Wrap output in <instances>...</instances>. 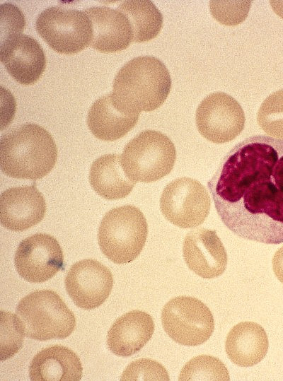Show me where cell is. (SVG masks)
I'll return each mask as SVG.
<instances>
[{"label":"cell","instance_id":"17","mask_svg":"<svg viewBox=\"0 0 283 381\" xmlns=\"http://www.w3.org/2000/svg\"><path fill=\"white\" fill-rule=\"evenodd\" d=\"M154 332L151 316L142 310H132L117 318L110 327L107 346L116 356H130L145 346Z\"/></svg>","mask_w":283,"mask_h":381},{"label":"cell","instance_id":"14","mask_svg":"<svg viewBox=\"0 0 283 381\" xmlns=\"http://www.w3.org/2000/svg\"><path fill=\"white\" fill-rule=\"evenodd\" d=\"M183 253L188 268L202 278H216L226 270L227 254L215 230H192L185 238Z\"/></svg>","mask_w":283,"mask_h":381},{"label":"cell","instance_id":"25","mask_svg":"<svg viewBox=\"0 0 283 381\" xmlns=\"http://www.w3.org/2000/svg\"><path fill=\"white\" fill-rule=\"evenodd\" d=\"M25 331L17 316L10 312L1 311V360H6L16 353L22 346Z\"/></svg>","mask_w":283,"mask_h":381},{"label":"cell","instance_id":"28","mask_svg":"<svg viewBox=\"0 0 283 381\" xmlns=\"http://www.w3.org/2000/svg\"><path fill=\"white\" fill-rule=\"evenodd\" d=\"M272 269L277 279L283 283V246L277 250L274 254Z\"/></svg>","mask_w":283,"mask_h":381},{"label":"cell","instance_id":"24","mask_svg":"<svg viewBox=\"0 0 283 381\" xmlns=\"http://www.w3.org/2000/svg\"><path fill=\"white\" fill-rule=\"evenodd\" d=\"M257 121L267 134L283 140V89L265 98L258 110Z\"/></svg>","mask_w":283,"mask_h":381},{"label":"cell","instance_id":"20","mask_svg":"<svg viewBox=\"0 0 283 381\" xmlns=\"http://www.w3.org/2000/svg\"><path fill=\"white\" fill-rule=\"evenodd\" d=\"M139 114L125 112L117 107L111 93L102 96L91 106L87 125L103 141H115L126 135L137 123Z\"/></svg>","mask_w":283,"mask_h":381},{"label":"cell","instance_id":"5","mask_svg":"<svg viewBox=\"0 0 283 381\" xmlns=\"http://www.w3.org/2000/svg\"><path fill=\"white\" fill-rule=\"evenodd\" d=\"M16 312L25 336L37 341L68 337L76 327L74 313L51 290L35 291L18 303Z\"/></svg>","mask_w":283,"mask_h":381},{"label":"cell","instance_id":"26","mask_svg":"<svg viewBox=\"0 0 283 381\" xmlns=\"http://www.w3.org/2000/svg\"><path fill=\"white\" fill-rule=\"evenodd\" d=\"M251 1H210L212 16L220 23L236 25L248 16Z\"/></svg>","mask_w":283,"mask_h":381},{"label":"cell","instance_id":"27","mask_svg":"<svg viewBox=\"0 0 283 381\" xmlns=\"http://www.w3.org/2000/svg\"><path fill=\"white\" fill-rule=\"evenodd\" d=\"M121 380H166L169 375L166 368L159 363L141 358L131 363L123 372Z\"/></svg>","mask_w":283,"mask_h":381},{"label":"cell","instance_id":"21","mask_svg":"<svg viewBox=\"0 0 283 381\" xmlns=\"http://www.w3.org/2000/svg\"><path fill=\"white\" fill-rule=\"evenodd\" d=\"M121 155L105 154L93 161L90 169L89 182L93 190L105 199L126 197L135 182L125 172Z\"/></svg>","mask_w":283,"mask_h":381},{"label":"cell","instance_id":"10","mask_svg":"<svg viewBox=\"0 0 283 381\" xmlns=\"http://www.w3.org/2000/svg\"><path fill=\"white\" fill-rule=\"evenodd\" d=\"M245 114L231 95L215 92L204 98L195 114L200 134L213 143H223L235 139L243 129Z\"/></svg>","mask_w":283,"mask_h":381},{"label":"cell","instance_id":"11","mask_svg":"<svg viewBox=\"0 0 283 381\" xmlns=\"http://www.w3.org/2000/svg\"><path fill=\"white\" fill-rule=\"evenodd\" d=\"M18 274L30 283H42L64 269V254L57 240L45 233L23 240L15 254Z\"/></svg>","mask_w":283,"mask_h":381},{"label":"cell","instance_id":"9","mask_svg":"<svg viewBox=\"0 0 283 381\" xmlns=\"http://www.w3.org/2000/svg\"><path fill=\"white\" fill-rule=\"evenodd\" d=\"M210 206V197L205 187L199 181L187 177L168 183L160 198L163 216L182 228L201 225L209 215Z\"/></svg>","mask_w":283,"mask_h":381},{"label":"cell","instance_id":"6","mask_svg":"<svg viewBox=\"0 0 283 381\" xmlns=\"http://www.w3.org/2000/svg\"><path fill=\"white\" fill-rule=\"evenodd\" d=\"M175 158V147L166 135L144 130L126 144L120 160L132 181L151 182L169 174Z\"/></svg>","mask_w":283,"mask_h":381},{"label":"cell","instance_id":"4","mask_svg":"<svg viewBox=\"0 0 283 381\" xmlns=\"http://www.w3.org/2000/svg\"><path fill=\"white\" fill-rule=\"evenodd\" d=\"M147 235L148 225L143 213L134 206L125 205L105 213L99 225L98 242L108 259L123 264L139 255Z\"/></svg>","mask_w":283,"mask_h":381},{"label":"cell","instance_id":"13","mask_svg":"<svg viewBox=\"0 0 283 381\" xmlns=\"http://www.w3.org/2000/svg\"><path fill=\"white\" fill-rule=\"evenodd\" d=\"M0 59L8 73L23 85L36 82L46 66L41 45L31 36L21 33L1 37Z\"/></svg>","mask_w":283,"mask_h":381},{"label":"cell","instance_id":"15","mask_svg":"<svg viewBox=\"0 0 283 381\" xmlns=\"http://www.w3.org/2000/svg\"><path fill=\"white\" fill-rule=\"evenodd\" d=\"M46 210L45 199L35 186L11 187L0 197L1 224L12 231H23L37 225Z\"/></svg>","mask_w":283,"mask_h":381},{"label":"cell","instance_id":"29","mask_svg":"<svg viewBox=\"0 0 283 381\" xmlns=\"http://www.w3.org/2000/svg\"><path fill=\"white\" fill-rule=\"evenodd\" d=\"M270 3L275 13L283 19V1H270Z\"/></svg>","mask_w":283,"mask_h":381},{"label":"cell","instance_id":"3","mask_svg":"<svg viewBox=\"0 0 283 381\" xmlns=\"http://www.w3.org/2000/svg\"><path fill=\"white\" fill-rule=\"evenodd\" d=\"M57 148L51 134L41 126L27 123L11 129L0 140V168L7 176L38 180L54 168Z\"/></svg>","mask_w":283,"mask_h":381},{"label":"cell","instance_id":"23","mask_svg":"<svg viewBox=\"0 0 283 381\" xmlns=\"http://www.w3.org/2000/svg\"><path fill=\"white\" fill-rule=\"evenodd\" d=\"M180 381L191 380H229L226 365L219 358L200 355L189 361L179 375Z\"/></svg>","mask_w":283,"mask_h":381},{"label":"cell","instance_id":"19","mask_svg":"<svg viewBox=\"0 0 283 381\" xmlns=\"http://www.w3.org/2000/svg\"><path fill=\"white\" fill-rule=\"evenodd\" d=\"M269 347L265 329L253 322H242L229 331L225 341V351L234 364L250 367L260 363Z\"/></svg>","mask_w":283,"mask_h":381},{"label":"cell","instance_id":"8","mask_svg":"<svg viewBox=\"0 0 283 381\" xmlns=\"http://www.w3.org/2000/svg\"><path fill=\"white\" fill-rule=\"evenodd\" d=\"M161 323L168 336L183 346L202 344L214 329L211 310L201 300L186 295L173 298L164 305Z\"/></svg>","mask_w":283,"mask_h":381},{"label":"cell","instance_id":"7","mask_svg":"<svg viewBox=\"0 0 283 381\" xmlns=\"http://www.w3.org/2000/svg\"><path fill=\"white\" fill-rule=\"evenodd\" d=\"M39 35L54 51L61 54L78 53L90 46L92 24L85 11L52 6L42 11L36 20Z\"/></svg>","mask_w":283,"mask_h":381},{"label":"cell","instance_id":"18","mask_svg":"<svg viewBox=\"0 0 283 381\" xmlns=\"http://www.w3.org/2000/svg\"><path fill=\"white\" fill-rule=\"evenodd\" d=\"M83 368L78 356L70 348L54 345L42 349L29 367L32 381H79Z\"/></svg>","mask_w":283,"mask_h":381},{"label":"cell","instance_id":"1","mask_svg":"<svg viewBox=\"0 0 283 381\" xmlns=\"http://www.w3.org/2000/svg\"><path fill=\"white\" fill-rule=\"evenodd\" d=\"M207 187L221 221L235 235L283 243V140L253 136L236 144Z\"/></svg>","mask_w":283,"mask_h":381},{"label":"cell","instance_id":"22","mask_svg":"<svg viewBox=\"0 0 283 381\" xmlns=\"http://www.w3.org/2000/svg\"><path fill=\"white\" fill-rule=\"evenodd\" d=\"M117 10L125 15L131 24L133 42L149 41L161 30L163 16L151 1H123L118 5Z\"/></svg>","mask_w":283,"mask_h":381},{"label":"cell","instance_id":"2","mask_svg":"<svg viewBox=\"0 0 283 381\" xmlns=\"http://www.w3.org/2000/svg\"><path fill=\"white\" fill-rule=\"evenodd\" d=\"M110 93L115 105L125 112L140 114L159 107L171 89L166 65L152 56L127 61L117 73Z\"/></svg>","mask_w":283,"mask_h":381},{"label":"cell","instance_id":"16","mask_svg":"<svg viewBox=\"0 0 283 381\" xmlns=\"http://www.w3.org/2000/svg\"><path fill=\"white\" fill-rule=\"evenodd\" d=\"M92 24L90 46L101 52H115L126 49L133 41L131 24L125 15L107 6H93L85 10Z\"/></svg>","mask_w":283,"mask_h":381},{"label":"cell","instance_id":"12","mask_svg":"<svg viewBox=\"0 0 283 381\" xmlns=\"http://www.w3.org/2000/svg\"><path fill=\"white\" fill-rule=\"evenodd\" d=\"M110 269L95 259H83L73 264L64 279L66 291L74 304L84 310L101 305L113 287Z\"/></svg>","mask_w":283,"mask_h":381}]
</instances>
